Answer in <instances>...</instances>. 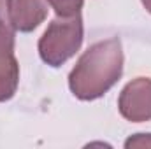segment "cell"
<instances>
[{
  "label": "cell",
  "instance_id": "obj_1",
  "mask_svg": "<svg viewBox=\"0 0 151 149\" xmlns=\"http://www.w3.org/2000/svg\"><path fill=\"white\" fill-rule=\"evenodd\" d=\"M123 47L118 37L91 44L69 74V90L76 98L91 102L102 98L123 74Z\"/></svg>",
  "mask_w": 151,
  "mask_h": 149
},
{
  "label": "cell",
  "instance_id": "obj_2",
  "mask_svg": "<svg viewBox=\"0 0 151 149\" xmlns=\"http://www.w3.org/2000/svg\"><path fill=\"white\" fill-rule=\"evenodd\" d=\"M83 39L84 25L81 14L72 18L56 16L39 39V56L46 65L58 69L81 49Z\"/></svg>",
  "mask_w": 151,
  "mask_h": 149
},
{
  "label": "cell",
  "instance_id": "obj_3",
  "mask_svg": "<svg viewBox=\"0 0 151 149\" xmlns=\"http://www.w3.org/2000/svg\"><path fill=\"white\" fill-rule=\"evenodd\" d=\"M118 111L130 123L151 121V79L135 77L125 84L118 98Z\"/></svg>",
  "mask_w": 151,
  "mask_h": 149
},
{
  "label": "cell",
  "instance_id": "obj_4",
  "mask_svg": "<svg viewBox=\"0 0 151 149\" xmlns=\"http://www.w3.org/2000/svg\"><path fill=\"white\" fill-rule=\"evenodd\" d=\"M19 84V63L14 54V30L0 25V102L11 100Z\"/></svg>",
  "mask_w": 151,
  "mask_h": 149
},
{
  "label": "cell",
  "instance_id": "obj_5",
  "mask_svg": "<svg viewBox=\"0 0 151 149\" xmlns=\"http://www.w3.org/2000/svg\"><path fill=\"white\" fill-rule=\"evenodd\" d=\"M47 0H7V23L14 32L30 34L47 18Z\"/></svg>",
  "mask_w": 151,
  "mask_h": 149
},
{
  "label": "cell",
  "instance_id": "obj_6",
  "mask_svg": "<svg viewBox=\"0 0 151 149\" xmlns=\"http://www.w3.org/2000/svg\"><path fill=\"white\" fill-rule=\"evenodd\" d=\"M49 7L55 9L56 16L60 18H72V16H79L84 0H47Z\"/></svg>",
  "mask_w": 151,
  "mask_h": 149
},
{
  "label": "cell",
  "instance_id": "obj_7",
  "mask_svg": "<svg viewBox=\"0 0 151 149\" xmlns=\"http://www.w3.org/2000/svg\"><path fill=\"white\" fill-rule=\"evenodd\" d=\"M125 148H151V133H135L125 140Z\"/></svg>",
  "mask_w": 151,
  "mask_h": 149
},
{
  "label": "cell",
  "instance_id": "obj_8",
  "mask_svg": "<svg viewBox=\"0 0 151 149\" xmlns=\"http://www.w3.org/2000/svg\"><path fill=\"white\" fill-rule=\"evenodd\" d=\"M7 23V0H0V25Z\"/></svg>",
  "mask_w": 151,
  "mask_h": 149
},
{
  "label": "cell",
  "instance_id": "obj_9",
  "mask_svg": "<svg viewBox=\"0 0 151 149\" xmlns=\"http://www.w3.org/2000/svg\"><path fill=\"white\" fill-rule=\"evenodd\" d=\"M141 2H142L144 9H146V11H148V12L151 14V0H141Z\"/></svg>",
  "mask_w": 151,
  "mask_h": 149
}]
</instances>
